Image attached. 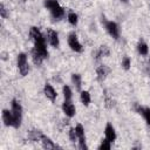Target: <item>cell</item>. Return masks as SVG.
<instances>
[{
    "label": "cell",
    "instance_id": "19",
    "mask_svg": "<svg viewBox=\"0 0 150 150\" xmlns=\"http://www.w3.org/2000/svg\"><path fill=\"white\" fill-rule=\"evenodd\" d=\"M137 50H138V53H139L141 55H143V56L148 55V53H149L148 45H146L144 41H139V42L137 43Z\"/></svg>",
    "mask_w": 150,
    "mask_h": 150
},
{
    "label": "cell",
    "instance_id": "8",
    "mask_svg": "<svg viewBox=\"0 0 150 150\" xmlns=\"http://www.w3.org/2000/svg\"><path fill=\"white\" fill-rule=\"evenodd\" d=\"M109 71H110V69H109L107 66H104V64L98 66V67L96 68V77H97V81H100V82L104 81Z\"/></svg>",
    "mask_w": 150,
    "mask_h": 150
},
{
    "label": "cell",
    "instance_id": "15",
    "mask_svg": "<svg viewBox=\"0 0 150 150\" xmlns=\"http://www.w3.org/2000/svg\"><path fill=\"white\" fill-rule=\"evenodd\" d=\"M50 13H52V16H53L54 20H61L64 16V9L60 5H57L56 7L50 9Z\"/></svg>",
    "mask_w": 150,
    "mask_h": 150
},
{
    "label": "cell",
    "instance_id": "26",
    "mask_svg": "<svg viewBox=\"0 0 150 150\" xmlns=\"http://www.w3.org/2000/svg\"><path fill=\"white\" fill-rule=\"evenodd\" d=\"M122 67H123V69H125V70L130 69V67H131V60H130L129 56H124V57H123V60H122Z\"/></svg>",
    "mask_w": 150,
    "mask_h": 150
},
{
    "label": "cell",
    "instance_id": "3",
    "mask_svg": "<svg viewBox=\"0 0 150 150\" xmlns=\"http://www.w3.org/2000/svg\"><path fill=\"white\" fill-rule=\"evenodd\" d=\"M67 40H68V45H69V47H70L71 50L76 52V53H81V52L83 50V47H82V45L80 43V41H79L77 35H76L75 32L69 33Z\"/></svg>",
    "mask_w": 150,
    "mask_h": 150
},
{
    "label": "cell",
    "instance_id": "24",
    "mask_svg": "<svg viewBox=\"0 0 150 150\" xmlns=\"http://www.w3.org/2000/svg\"><path fill=\"white\" fill-rule=\"evenodd\" d=\"M62 93H63V97H64V100H71L73 93H71V89L69 88V86H63V88H62Z\"/></svg>",
    "mask_w": 150,
    "mask_h": 150
},
{
    "label": "cell",
    "instance_id": "31",
    "mask_svg": "<svg viewBox=\"0 0 150 150\" xmlns=\"http://www.w3.org/2000/svg\"><path fill=\"white\" fill-rule=\"evenodd\" d=\"M122 1H127V0H122Z\"/></svg>",
    "mask_w": 150,
    "mask_h": 150
},
{
    "label": "cell",
    "instance_id": "25",
    "mask_svg": "<svg viewBox=\"0 0 150 150\" xmlns=\"http://www.w3.org/2000/svg\"><path fill=\"white\" fill-rule=\"evenodd\" d=\"M59 5V2H57V0H45V7L47 8V9H53L54 7H56Z\"/></svg>",
    "mask_w": 150,
    "mask_h": 150
},
{
    "label": "cell",
    "instance_id": "27",
    "mask_svg": "<svg viewBox=\"0 0 150 150\" xmlns=\"http://www.w3.org/2000/svg\"><path fill=\"white\" fill-rule=\"evenodd\" d=\"M110 143H111V142L105 138V139H103V141L101 142L98 149H100V150H109V149H110Z\"/></svg>",
    "mask_w": 150,
    "mask_h": 150
},
{
    "label": "cell",
    "instance_id": "1",
    "mask_svg": "<svg viewBox=\"0 0 150 150\" xmlns=\"http://www.w3.org/2000/svg\"><path fill=\"white\" fill-rule=\"evenodd\" d=\"M11 105H12V114H13V118H14L13 127L19 128L21 125V120H22V107L16 100H12Z\"/></svg>",
    "mask_w": 150,
    "mask_h": 150
},
{
    "label": "cell",
    "instance_id": "14",
    "mask_svg": "<svg viewBox=\"0 0 150 150\" xmlns=\"http://www.w3.org/2000/svg\"><path fill=\"white\" fill-rule=\"evenodd\" d=\"M29 36H30V39L34 41V42H36V41H40V40H43L45 38H43V35H42V33L40 32V29L38 28V27H30V29H29Z\"/></svg>",
    "mask_w": 150,
    "mask_h": 150
},
{
    "label": "cell",
    "instance_id": "6",
    "mask_svg": "<svg viewBox=\"0 0 150 150\" xmlns=\"http://www.w3.org/2000/svg\"><path fill=\"white\" fill-rule=\"evenodd\" d=\"M34 49H35L38 53H40L45 59L48 56V50H47V47H46V41H45V39L34 42Z\"/></svg>",
    "mask_w": 150,
    "mask_h": 150
},
{
    "label": "cell",
    "instance_id": "18",
    "mask_svg": "<svg viewBox=\"0 0 150 150\" xmlns=\"http://www.w3.org/2000/svg\"><path fill=\"white\" fill-rule=\"evenodd\" d=\"M32 60H33V62H34L35 66H41V63L45 60V57L33 48V50H32Z\"/></svg>",
    "mask_w": 150,
    "mask_h": 150
},
{
    "label": "cell",
    "instance_id": "7",
    "mask_svg": "<svg viewBox=\"0 0 150 150\" xmlns=\"http://www.w3.org/2000/svg\"><path fill=\"white\" fill-rule=\"evenodd\" d=\"M40 142H41L42 146H43L45 149H47V150H50V149H60V146H59L57 144H55V143H54L48 136H46V135H42V136H41Z\"/></svg>",
    "mask_w": 150,
    "mask_h": 150
},
{
    "label": "cell",
    "instance_id": "2",
    "mask_svg": "<svg viewBox=\"0 0 150 150\" xmlns=\"http://www.w3.org/2000/svg\"><path fill=\"white\" fill-rule=\"evenodd\" d=\"M16 63H18V68H19L20 74L22 76H26L29 71V66H28V62H27V55L25 53H20L18 55Z\"/></svg>",
    "mask_w": 150,
    "mask_h": 150
},
{
    "label": "cell",
    "instance_id": "4",
    "mask_svg": "<svg viewBox=\"0 0 150 150\" xmlns=\"http://www.w3.org/2000/svg\"><path fill=\"white\" fill-rule=\"evenodd\" d=\"M104 26L107 32L109 33V35L114 39H118L120 38V28L117 26L116 22L114 21H104Z\"/></svg>",
    "mask_w": 150,
    "mask_h": 150
},
{
    "label": "cell",
    "instance_id": "13",
    "mask_svg": "<svg viewBox=\"0 0 150 150\" xmlns=\"http://www.w3.org/2000/svg\"><path fill=\"white\" fill-rule=\"evenodd\" d=\"M104 134H105V138L110 142H114L116 139V131H115V128L110 124V123H107L105 125V129H104Z\"/></svg>",
    "mask_w": 150,
    "mask_h": 150
},
{
    "label": "cell",
    "instance_id": "23",
    "mask_svg": "<svg viewBox=\"0 0 150 150\" xmlns=\"http://www.w3.org/2000/svg\"><path fill=\"white\" fill-rule=\"evenodd\" d=\"M104 104L108 109L114 107V100H112V97H110V95L107 93V90H104Z\"/></svg>",
    "mask_w": 150,
    "mask_h": 150
},
{
    "label": "cell",
    "instance_id": "12",
    "mask_svg": "<svg viewBox=\"0 0 150 150\" xmlns=\"http://www.w3.org/2000/svg\"><path fill=\"white\" fill-rule=\"evenodd\" d=\"M135 110H136L138 114H141V115L144 117L145 122L150 125V108H143V107H141L139 104H135Z\"/></svg>",
    "mask_w": 150,
    "mask_h": 150
},
{
    "label": "cell",
    "instance_id": "11",
    "mask_svg": "<svg viewBox=\"0 0 150 150\" xmlns=\"http://www.w3.org/2000/svg\"><path fill=\"white\" fill-rule=\"evenodd\" d=\"M2 121H4V124L7 125V127H13L14 124V118H13V114H12V110H7V109H4L2 110Z\"/></svg>",
    "mask_w": 150,
    "mask_h": 150
},
{
    "label": "cell",
    "instance_id": "21",
    "mask_svg": "<svg viewBox=\"0 0 150 150\" xmlns=\"http://www.w3.org/2000/svg\"><path fill=\"white\" fill-rule=\"evenodd\" d=\"M80 100H81V102L84 104V105H89V103H90V94H89V91H87V90H83V91H81V94H80Z\"/></svg>",
    "mask_w": 150,
    "mask_h": 150
},
{
    "label": "cell",
    "instance_id": "17",
    "mask_svg": "<svg viewBox=\"0 0 150 150\" xmlns=\"http://www.w3.org/2000/svg\"><path fill=\"white\" fill-rule=\"evenodd\" d=\"M43 134L40 131V130H36V129H33V130H29L28 131V139H30L32 142H38L41 139V136Z\"/></svg>",
    "mask_w": 150,
    "mask_h": 150
},
{
    "label": "cell",
    "instance_id": "16",
    "mask_svg": "<svg viewBox=\"0 0 150 150\" xmlns=\"http://www.w3.org/2000/svg\"><path fill=\"white\" fill-rule=\"evenodd\" d=\"M110 54V50H109V47L108 46H105V45H102L101 47H100V49L96 52V54H95V60H100L101 57H103V56H108Z\"/></svg>",
    "mask_w": 150,
    "mask_h": 150
},
{
    "label": "cell",
    "instance_id": "5",
    "mask_svg": "<svg viewBox=\"0 0 150 150\" xmlns=\"http://www.w3.org/2000/svg\"><path fill=\"white\" fill-rule=\"evenodd\" d=\"M62 110H63L64 115L68 116V117H73V116H75V114H76L75 105L71 103L70 100H64V102L62 103Z\"/></svg>",
    "mask_w": 150,
    "mask_h": 150
},
{
    "label": "cell",
    "instance_id": "28",
    "mask_svg": "<svg viewBox=\"0 0 150 150\" xmlns=\"http://www.w3.org/2000/svg\"><path fill=\"white\" fill-rule=\"evenodd\" d=\"M69 139H70L73 143H75V142L79 139L77 134H76V131H75V128H71V129L69 130Z\"/></svg>",
    "mask_w": 150,
    "mask_h": 150
},
{
    "label": "cell",
    "instance_id": "29",
    "mask_svg": "<svg viewBox=\"0 0 150 150\" xmlns=\"http://www.w3.org/2000/svg\"><path fill=\"white\" fill-rule=\"evenodd\" d=\"M0 15H1V18H4V19L7 18V9H6V7H5L4 4L0 5Z\"/></svg>",
    "mask_w": 150,
    "mask_h": 150
},
{
    "label": "cell",
    "instance_id": "10",
    "mask_svg": "<svg viewBox=\"0 0 150 150\" xmlns=\"http://www.w3.org/2000/svg\"><path fill=\"white\" fill-rule=\"evenodd\" d=\"M43 93H45V95H46V97H47L48 100H50V101H53V102L56 100L57 94H56L55 89H54L49 83H46V84H45V87H43Z\"/></svg>",
    "mask_w": 150,
    "mask_h": 150
},
{
    "label": "cell",
    "instance_id": "30",
    "mask_svg": "<svg viewBox=\"0 0 150 150\" xmlns=\"http://www.w3.org/2000/svg\"><path fill=\"white\" fill-rule=\"evenodd\" d=\"M1 55H2V60H6V53H5V52H2V53H1Z\"/></svg>",
    "mask_w": 150,
    "mask_h": 150
},
{
    "label": "cell",
    "instance_id": "20",
    "mask_svg": "<svg viewBox=\"0 0 150 150\" xmlns=\"http://www.w3.org/2000/svg\"><path fill=\"white\" fill-rule=\"evenodd\" d=\"M71 82L75 86L77 90H81V84H82V77L80 74H73L71 75Z\"/></svg>",
    "mask_w": 150,
    "mask_h": 150
},
{
    "label": "cell",
    "instance_id": "9",
    "mask_svg": "<svg viewBox=\"0 0 150 150\" xmlns=\"http://www.w3.org/2000/svg\"><path fill=\"white\" fill-rule=\"evenodd\" d=\"M48 42H49V45L52 46V47H59V45H60V40H59V35H57V33L55 32V30H53V29H48Z\"/></svg>",
    "mask_w": 150,
    "mask_h": 150
},
{
    "label": "cell",
    "instance_id": "22",
    "mask_svg": "<svg viewBox=\"0 0 150 150\" xmlns=\"http://www.w3.org/2000/svg\"><path fill=\"white\" fill-rule=\"evenodd\" d=\"M67 19H68V22L71 25V26H76L77 22H79V16L76 13L74 12H69L68 15H67Z\"/></svg>",
    "mask_w": 150,
    "mask_h": 150
}]
</instances>
